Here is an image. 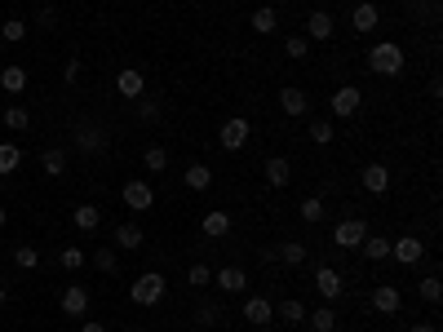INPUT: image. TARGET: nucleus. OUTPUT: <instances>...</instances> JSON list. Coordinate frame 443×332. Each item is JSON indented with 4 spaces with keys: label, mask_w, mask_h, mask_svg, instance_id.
I'll use <instances>...</instances> for the list:
<instances>
[{
    "label": "nucleus",
    "mask_w": 443,
    "mask_h": 332,
    "mask_svg": "<svg viewBox=\"0 0 443 332\" xmlns=\"http://www.w3.org/2000/svg\"><path fill=\"white\" fill-rule=\"evenodd\" d=\"M368 71H372V76H399V71H403V49H399L395 40L372 45V54H368Z\"/></svg>",
    "instance_id": "f257e3e1"
},
{
    "label": "nucleus",
    "mask_w": 443,
    "mask_h": 332,
    "mask_svg": "<svg viewBox=\"0 0 443 332\" xmlns=\"http://www.w3.org/2000/svg\"><path fill=\"white\" fill-rule=\"evenodd\" d=\"M129 297H134V306H155L164 297V275H138Z\"/></svg>",
    "instance_id": "f03ea898"
},
{
    "label": "nucleus",
    "mask_w": 443,
    "mask_h": 332,
    "mask_svg": "<svg viewBox=\"0 0 443 332\" xmlns=\"http://www.w3.org/2000/svg\"><path fill=\"white\" fill-rule=\"evenodd\" d=\"M364 239H368V222H359V218H346V222L333 226V244L346 248V253H350V248H359Z\"/></svg>",
    "instance_id": "7ed1b4c3"
},
{
    "label": "nucleus",
    "mask_w": 443,
    "mask_h": 332,
    "mask_svg": "<svg viewBox=\"0 0 443 332\" xmlns=\"http://www.w3.org/2000/svg\"><path fill=\"white\" fill-rule=\"evenodd\" d=\"M249 120H244V115H235V120H226L222 124V133H218V142H222V151H244V146H249Z\"/></svg>",
    "instance_id": "20e7f679"
},
{
    "label": "nucleus",
    "mask_w": 443,
    "mask_h": 332,
    "mask_svg": "<svg viewBox=\"0 0 443 332\" xmlns=\"http://www.w3.org/2000/svg\"><path fill=\"white\" fill-rule=\"evenodd\" d=\"M124 204L134 208V213H146V208H155V191L146 186V182H124Z\"/></svg>",
    "instance_id": "39448f33"
},
{
    "label": "nucleus",
    "mask_w": 443,
    "mask_h": 332,
    "mask_svg": "<svg viewBox=\"0 0 443 332\" xmlns=\"http://www.w3.org/2000/svg\"><path fill=\"white\" fill-rule=\"evenodd\" d=\"M421 253H425V244H421L417 235L390 239V257H395V261H403V266H417V261H421Z\"/></svg>",
    "instance_id": "423d86ee"
},
{
    "label": "nucleus",
    "mask_w": 443,
    "mask_h": 332,
    "mask_svg": "<svg viewBox=\"0 0 443 332\" xmlns=\"http://www.w3.org/2000/svg\"><path fill=\"white\" fill-rule=\"evenodd\" d=\"M359 102H364V93H359L355 85H341V89L333 93V115H341V120H346V115L359 111Z\"/></svg>",
    "instance_id": "0eeeda50"
},
{
    "label": "nucleus",
    "mask_w": 443,
    "mask_h": 332,
    "mask_svg": "<svg viewBox=\"0 0 443 332\" xmlns=\"http://www.w3.org/2000/svg\"><path fill=\"white\" fill-rule=\"evenodd\" d=\"M315 288H319V297H328V302H337V297H341V288H346V284H341V275L333 271V266H319V271H315Z\"/></svg>",
    "instance_id": "6e6552de"
},
{
    "label": "nucleus",
    "mask_w": 443,
    "mask_h": 332,
    "mask_svg": "<svg viewBox=\"0 0 443 332\" xmlns=\"http://www.w3.org/2000/svg\"><path fill=\"white\" fill-rule=\"evenodd\" d=\"M377 23H382V9H377V5H368V0H364V5H355V13H350V27L359 31V36H368V31H372Z\"/></svg>",
    "instance_id": "1a4fd4ad"
},
{
    "label": "nucleus",
    "mask_w": 443,
    "mask_h": 332,
    "mask_svg": "<svg viewBox=\"0 0 443 332\" xmlns=\"http://www.w3.org/2000/svg\"><path fill=\"white\" fill-rule=\"evenodd\" d=\"M85 310H89V292L80 284H71L67 292H62V314H67V319H80Z\"/></svg>",
    "instance_id": "9d476101"
},
{
    "label": "nucleus",
    "mask_w": 443,
    "mask_h": 332,
    "mask_svg": "<svg viewBox=\"0 0 443 332\" xmlns=\"http://www.w3.org/2000/svg\"><path fill=\"white\" fill-rule=\"evenodd\" d=\"M399 306H403V297H399L395 284H382V288L372 292V310H382V314H399Z\"/></svg>",
    "instance_id": "9b49d317"
},
{
    "label": "nucleus",
    "mask_w": 443,
    "mask_h": 332,
    "mask_svg": "<svg viewBox=\"0 0 443 332\" xmlns=\"http://www.w3.org/2000/svg\"><path fill=\"white\" fill-rule=\"evenodd\" d=\"M116 89H120V97H142L146 80H142V71H138V66H124V71L116 76Z\"/></svg>",
    "instance_id": "f8f14e48"
},
{
    "label": "nucleus",
    "mask_w": 443,
    "mask_h": 332,
    "mask_svg": "<svg viewBox=\"0 0 443 332\" xmlns=\"http://www.w3.org/2000/svg\"><path fill=\"white\" fill-rule=\"evenodd\" d=\"M244 319H249V324H271L275 319V306L266 302V297H249V302H244Z\"/></svg>",
    "instance_id": "ddd939ff"
},
{
    "label": "nucleus",
    "mask_w": 443,
    "mask_h": 332,
    "mask_svg": "<svg viewBox=\"0 0 443 332\" xmlns=\"http://www.w3.org/2000/svg\"><path fill=\"white\" fill-rule=\"evenodd\" d=\"M364 191H372V195L390 191V169H386V164H368V169H364Z\"/></svg>",
    "instance_id": "4468645a"
},
{
    "label": "nucleus",
    "mask_w": 443,
    "mask_h": 332,
    "mask_svg": "<svg viewBox=\"0 0 443 332\" xmlns=\"http://www.w3.org/2000/svg\"><path fill=\"white\" fill-rule=\"evenodd\" d=\"M213 279H218L222 292H244V284H249V275L240 271V266H226V271H213Z\"/></svg>",
    "instance_id": "2eb2a0df"
},
{
    "label": "nucleus",
    "mask_w": 443,
    "mask_h": 332,
    "mask_svg": "<svg viewBox=\"0 0 443 332\" xmlns=\"http://www.w3.org/2000/svg\"><path fill=\"white\" fill-rule=\"evenodd\" d=\"M333 18H328V13L324 9H310V18H306V31H310V40H328V36H333Z\"/></svg>",
    "instance_id": "dca6fc26"
},
{
    "label": "nucleus",
    "mask_w": 443,
    "mask_h": 332,
    "mask_svg": "<svg viewBox=\"0 0 443 332\" xmlns=\"http://www.w3.org/2000/svg\"><path fill=\"white\" fill-rule=\"evenodd\" d=\"M288 177H293V164H288L284 155L266 160V182H271V186H288Z\"/></svg>",
    "instance_id": "f3484780"
},
{
    "label": "nucleus",
    "mask_w": 443,
    "mask_h": 332,
    "mask_svg": "<svg viewBox=\"0 0 443 332\" xmlns=\"http://www.w3.org/2000/svg\"><path fill=\"white\" fill-rule=\"evenodd\" d=\"M0 85H5V93H23L27 89V71H23L18 62H9L5 71H0Z\"/></svg>",
    "instance_id": "a211bd4d"
},
{
    "label": "nucleus",
    "mask_w": 443,
    "mask_h": 332,
    "mask_svg": "<svg viewBox=\"0 0 443 332\" xmlns=\"http://www.w3.org/2000/svg\"><path fill=\"white\" fill-rule=\"evenodd\" d=\"M275 27H280V13H275L271 5H261V9L253 13V31H257V36H271Z\"/></svg>",
    "instance_id": "6ab92c4d"
},
{
    "label": "nucleus",
    "mask_w": 443,
    "mask_h": 332,
    "mask_svg": "<svg viewBox=\"0 0 443 332\" xmlns=\"http://www.w3.org/2000/svg\"><path fill=\"white\" fill-rule=\"evenodd\" d=\"M280 107H284L288 115H306V93H302V89H293V85L280 89Z\"/></svg>",
    "instance_id": "aec40b11"
},
{
    "label": "nucleus",
    "mask_w": 443,
    "mask_h": 332,
    "mask_svg": "<svg viewBox=\"0 0 443 332\" xmlns=\"http://www.w3.org/2000/svg\"><path fill=\"white\" fill-rule=\"evenodd\" d=\"M187 186L191 191H208L213 186V169H208V164H191V169H187Z\"/></svg>",
    "instance_id": "412c9836"
},
{
    "label": "nucleus",
    "mask_w": 443,
    "mask_h": 332,
    "mask_svg": "<svg viewBox=\"0 0 443 332\" xmlns=\"http://www.w3.org/2000/svg\"><path fill=\"white\" fill-rule=\"evenodd\" d=\"M204 235H213V239L231 235V218L226 213H204Z\"/></svg>",
    "instance_id": "4be33fe9"
},
{
    "label": "nucleus",
    "mask_w": 443,
    "mask_h": 332,
    "mask_svg": "<svg viewBox=\"0 0 443 332\" xmlns=\"http://www.w3.org/2000/svg\"><path fill=\"white\" fill-rule=\"evenodd\" d=\"M98 222H102V208L98 204H80L76 208V226L80 230H98Z\"/></svg>",
    "instance_id": "5701e85b"
},
{
    "label": "nucleus",
    "mask_w": 443,
    "mask_h": 332,
    "mask_svg": "<svg viewBox=\"0 0 443 332\" xmlns=\"http://www.w3.org/2000/svg\"><path fill=\"white\" fill-rule=\"evenodd\" d=\"M359 253H364L368 261H386L390 257V239H364V244H359Z\"/></svg>",
    "instance_id": "b1692460"
},
{
    "label": "nucleus",
    "mask_w": 443,
    "mask_h": 332,
    "mask_svg": "<svg viewBox=\"0 0 443 332\" xmlns=\"http://www.w3.org/2000/svg\"><path fill=\"white\" fill-rule=\"evenodd\" d=\"M142 164H146V169H151V173H164V169H169V151H164V146H146Z\"/></svg>",
    "instance_id": "393cba45"
},
{
    "label": "nucleus",
    "mask_w": 443,
    "mask_h": 332,
    "mask_svg": "<svg viewBox=\"0 0 443 332\" xmlns=\"http://www.w3.org/2000/svg\"><path fill=\"white\" fill-rule=\"evenodd\" d=\"M280 261H284V266H302V261H306V244H297V239L280 244Z\"/></svg>",
    "instance_id": "a878e982"
},
{
    "label": "nucleus",
    "mask_w": 443,
    "mask_h": 332,
    "mask_svg": "<svg viewBox=\"0 0 443 332\" xmlns=\"http://www.w3.org/2000/svg\"><path fill=\"white\" fill-rule=\"evenodd\" d=\"M40 164H45V173H49V177H62V169H67V160H62L58 146H49V151L40 155Z\"/></svg>",
    "instance_id": "bb28decb"
},
{
    "label": "nucleus",
    "mask_w": 443,
    "mask_h": 332,
    "mask_svg": "<svg viewBox=\"0 0 443 332\" xmlns=\"http://www.w3.org/2000/svg\"><path fill=\"white\" fill-rule=\"evenodd\" d=\"M18 160H23V151L13 142H0V173H13L18 169Z\"/></svg>",
    "instance_id": "cd10ccee"
},
{
    "label": "nucleus",
    "mask_w": 443,
    "mask_h": 332,
    "mask_svg": "<svg viewBox=\"0 0 443 332\" xmlns=\"http://www.w3.org/2000/svg\"><path fill=\"white\" fill-rule=\"evenodd\" d=\"M142 239H146V235H142L138 226H120V230H116V244L129 248V253H134V248H142Z\"/></svg>",
    "instance_id": "c85d7f7f"
},
{
    "label": "nucleus",
    "mask_w": 443,
    "mask_h": 332,
    "mask_svg": "<svg viewBox=\"0 0 443 332\" xmlns=\"http://www.w3.org/2000/svg\"><path fill=\"white\" fill-rule=\"evenodd\" d=\"M27 124H31V111H27V107H9V111H5V129L23 133Z\"/></svg>",
    "instance_id": "c756f323"
},
{
    "label": "nucleus",
    "mask_w": 443,
    "mask_h": 332,
    "mask_svg": "<svg viewBox=\"0 0 443 332\" xmlns=\"http://www.w3.org/2000/svg\"><path fill=\"white\" fill-rule=\"evenodd\" d=\"M310 314V328H315V332H333L337 328V314L333 310H306Z\"/></svg>",
    "instance_id": "7c9ffc66"
},
{
    "label": "nucleus",
    "mask_w": 443,
    "mask_h": 332,
    "mask_svg": "<svg viewBox=\"0 0 443 332\" xmlns=\"http://www.w3.org/2000/svg\"><path fill=\"white\" fill-rule=\"evenodd\" d=\"M0 36L18 45V40H27V23H23V18H9V23H0Z\"/></svg>",
    "instance_id": "2f4dec72"
},
{
    "label": "nucleus",
    "mask_w": 443,
    "mask_h": 332,
    "mask_svg": "<svg viewBox=\"0 0 443 332\" xmlns=\"http://www.w3.org/2000/svg\"><path fill=\"white\" fill-rule=\"evenodd\" d=\"M280 314H284L288 324H302L306 319V306L297 302V297H288V302H280Z\"/></svg>",
    "instance_id": "473e14b6"
},
{
    "label": "nucleus",
    "mask_w": 443,
    "mask_h": 332,
    "mask_svg": "<svg viewBox=\"0 0 443 332\" xmlns=\"http://www.w3.org/2000/svg\"><path fill=\"white\" fill-rule=\"evenodd\" d=\"M302 222H319L324 218V199H315V195H310V199H302Z\"/></svg>",
    "instance_id": "72a5a7b5"
},
{
    "label": "nucleus",
    "mask_w": 443,
    "mask_h": 332,
    "mask_svg": "<svg viewBox=\"0 0 443 332\" xmlns=\"http://www.w3.org/2000/svg\"><path fill=\"white\" fill-rule=\"evenodd\" d=\"M187 284H191V288H208V284H213V271H208V266H191V271H187Z\"/></svg>",
    "instance_id": "f704fd0d"
},
{
    "label": "nucleus",
    "mask_w": 443,
    "mask_h": 332,
    "mask_svg": "<svg viewBox=\"0 0 443 332\" xmlns=\"http://www.w3.org/2000/svg\"><path fill=\"white\" fill-rule=\"evenodd\" d=\"M284 54H288V58H306V54H310V40H306V36H288V40H284Z\"/></svg>",
    "instance_id": "c9c22d12"
},
{
    "label": "nucleus",
    "mask_w": 443,
    "mask_h": 332,
    "mask_svg": "<svg viewBox=\"0 0 443 332\" xmlns=\"http://www.w3.org/2000/svg\"><path fill=\"white\" fill-rule=\"evenodd\" d=\"M13 261H18L23 271H36V266H40V253H36V248H27V244H23L18 253H13Z\"/></svg>",
    "instance_id": "e433bc0d"
},
{
    "label": "nucleus",
    "mask_w": 443,
    "mask_h": 332,
    "mask_svg": "<svg viewBox=\"0 0 443 332\" xmlns=\"http://www.w3.org/2000/svg\"><path fill=\"white\" fill-rule=\"evenodd\" d=\"M310 138H315V146H328V142H333V124L315 120V124H310Z\"/></svg>",
    "instance_id": "4c0bfd02"
},
{
    "label": "nucleus",
    "mask_w": 443,
    "mask_h": 332,
    "mask_svg": "<svg viewBox=\"0 0 443 332\" xmlns=\"http://www.w3.org/2000/svg\"><path fill=\"white\" fill-rule=\"evenodd\" d=\"M421 297H425L430 306H439V297H443V284H439L435 275H430V279H421Z\"/></svg>",
    "instance_id": "58836bf2"
},
{
    "label": "nucleus",
    "mask_w": 443,
    "mask_h": 332,
    "mask_svg": "<svg viewBox=\"0 0 443 332\" xmlns=\"http://www.w3.org/2000/svg\"><path fill=\"white\" fill-rule=\"evenodd\" d=\"M93 266H98V271H116V253H111V248H98V253H93Z\"/></svg>",
    "instance_id": "ea45409f"
},
{
    "label": "nucleus",
    "mask_w": 443,
    "mask_h": 332,
    "mask_svg": "<svg viewBox=\"0 0 443 332\" xmlns=\"http://www.w3.org/2000/svg\"><path fill=\"white\" fill-rule=\"evenodd\" d=\"M62 266H67V271H80V266H85V253H80L76 244H71V248H62Z\"/></svg>",
    "instance_id": "a19ab883"
},
{
    "label": "nucleus",
    "mask_w": 443,
    "mask_h": 332,
    "mask_svg": "<svg viewBox=\"0 0 443 332\" xmlns=\"http://www.w3.org/2000/svg\"><path fill=\"white\" fill-rule=\"evenodd\" d=\"M80 146H85V151H98V146H102L107 138H102V133H93V129H85V133H80V138H76Z\"/></svg>",
    "instance_id": "79ce46f5"
},
{
    "label": "nucleus",
    "mask_w": 443,
    "mask_h": 332,
    "mask_svg": "<svg viewBox=\"0 0 443 332\" xmlns=\"http://www.w3.org/2000/svg\"><path fill=\"white\" fill-rule=\"evenodd\" d=\"M195 319H200L204 328H208V324H218V306H208V302H204V306H200V314H195Z\"/></svg>",
    "instance_id": "37998d69"
},
{
    "label": "nucleus",
    "mask_w": 443,
    "mask_h": 332,
    "mask_svg": "<svg viewBox=\"0 0 443 332\" xmlns=\"http://www.w3.org/2000/svg\"><path fill=\"white\" fill-rule=\"evenodd\" d=\"M80 71H85V66H80V58H71V62H67V85H76Z\"/></svg>",
    "instance_id": "c03bdc74"
},
{
    "label": "nucleus",
    "mask_w": 443,
    "mask_h": 332,
    "mask_svg": "<svg viewBox=\"0 0 443 332\" xmlns=\"http://www.w3.org/2000/svg\"><path fill=\"white\" fill-rule=\"evenodd\" d=\"M80 332H107L102 324H85V328H80Z\"/></svg>",
    "instance_id": "a18cd8bd"
},
{
    "label": "nucleus",
    "mask_w": 443,
    "mask_h": 332,
    "mask_svg": "<svg viewBox=\"0 0 443 332\" xmlns=\"http://www.w3.org/2000/svg\"><path fill=\"white\" fill-rule=\"evenodd\" d=\"M408 332H435L430 324H413V328H408Z\"/></svg>",
    "instance_id": "49530a36"
},
{
    "label": "nucleus",
    "mask_w": 443,
    "mask_h": 332,
    "mask_svg": "<svg viewBox=\"0 0 443 332\" xmlns=\"http://www.w3.org/2000/svg\"><path fill=\"white\" fill-rule=\"evenodd\" d=\"M5 222H9V213H5V208H0V226H5Z\"/></svg>",
    "instance_id": "de8ad7c7"
},
{
    "label": "nucleus",
    "mask_w": 443,
    "mask_h": 332,
    "mask_svg": "<svg viewBox=\"0 0 443 332\" xmlns=\"http://www.w3.org/2000/svg\"><path fill=\"white\" fill-rule=\"evenodd\" d=\"M0 306H5V288H0Z\"/></svg>",
    "instance_id": "09e8293b"
},
{
    "label": "nucleus",
    "mask_w": 443,
    "mask_h": 332,
    "mask_svg": "<svg viewBox=\"0 0 443 332\" xmlns=\"http://www.w3.org/2000/svg\"><path fill=\"white\" fill-rule=\"evenodd\" d=\"M341 5H346V0H341Z\"/></svg>",
    "instance_id": "8fccbe9b"
}]
</instances>
